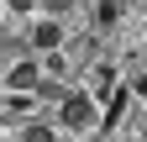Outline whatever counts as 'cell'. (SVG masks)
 Listing matches in <instances>:
<instances>
[{"label":"cell","mask_w":147,"mask_h":142,"mask_svg":"<svg viewBox=\"0 0 147 142\" xmlns=\"http://www.w3.org/2000/svg\"><path fill=\"white\" fill-rule=\"evenodd\" d=\"M89 121H95V95H89V90H63L58 95V126L84 132Z\"/></svg>","instance_id":"1"},{"label":"cell","mask_w":147,"mask_h":142,"mask_svg":"<svg viewBox=\"0 0 147 142\" xmlns=\"http://www.w3.org/2000/svg\"><path fill=\"white\" fill-rule=\"evenodd\" d=\"M5 84H11V90H37V84H42V63H32V58H21V63H11V74H5Z\"/></svg>","instance_id":"2"},{"label":"cell","mask_w":147,"mask_h":142,"mask_svg":"<svg viewBox=\"0 0 147 142\" xmlns=\"http://www.w3.org/2000/svg\"><path fill=\"white\" fill-rule=\"evenodd\" d=\"M32 47H42V53L63 47V21H37L32 26Z\"/></svg>","instance_id":"3"},{"label":"cell","mask_w":147,"mask_h":142,"mask_svg":"<svg viewBox=\"0 0 147 142\" xmlns=\"http://www.w3.org/2000/svg\"><path fill=\"white\" fill-rule=\"evenodd\" d=\"M126 100H131V90H110V105H105V116H100V126H105V132H110V126L121 121V111H126Z\"/></svg>","instance_id":"4"},{"label":"cell","mask_w":147,"mask_h":142,"mask_svg":"<svg viewBox=\"0 0 147 142\" xmlns=\"http://www.w3.org/2000/svg\"><path fill=\"white\" fill-rule=\"evenodd\" d=\"M16 142H58V126H47V121H26Z\"/></svg>","instance_id":"5"},{"label":"cell","mask_w":147,"mask_h":142,"mask_svg":"<svg viewBox=\"0 0 147 142\" xmlns=\"http://www.w3.org/2000/svg\"><path fill=\"white\" fill-rule=\"evenodd\" d=\"M121 21V0H95V26H116Z\"/></svg>","instance_id":"6"},{"label":"cell","mask_w":147,"mask_h":142,"mask_svg":"<svg viewBox=\"0 0 147 142\" xmlns=\"http://www.w3.org/2000/svg\"><path fill=\"white\" fill-rule=\"evenodd\" d=\"M110 90H116V68H110V63H100V68H95V90H89V95L100 100V95H110Z\"/></svg>","instance_id":"7"},{"label":"cell","mask_w":147,"mask_h":142,"mask_svg":"<svg viewBox=\"0 0 147 142\" xmlns=\"http://www.w3.org/2000/svg\"><path fill=\"white\" fill-rule=\"evenodd\" d=\"M63 68H68V63H63V53H58V47H53V53H47V58H42V74H58V79H63Z\"/></svg>","instance_id":"8"},{"label":"cell","mask_w":147,"mask_h":142,"mask_svg":"<svg viewBox=\"0 0 147 142\" xmlns=\"http://www.w3.org/2000/svg\"><path fill=\"white\" fill-rule=\"evenodd\" d=\"M126 90H131V95H147V74H142V79H131Z\"/></svg>","instance_id":"9"}]
</instances>
